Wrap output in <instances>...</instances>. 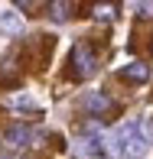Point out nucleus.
Masks as SVG:
<instances>
[{
    "mask_svg": "<svg viewBox=\"0 0 153 159\" xmlns=\"http://www.w3.org/2000/svg\"><path fill=\"white\" fill-rule=\"evenodd\" d=\"M72 71H75V78H91L94 75V55L85 42H78L72 49Z\"/></svg>",
    "mask_w": 153,
    "mask_h": 159,
    "instance_id": "f257e3e1",
    "label": "nucleus"
},
{
    "mask_svg": "<svg viewBox=\"0 0 153 159\" xmlns=\"http://www.w3.org/2000/svg\"><path fill=\"white\" fill-rule=\"evenodd\" d=\"M36 140H39V133H33L30 127H10V130H7V143L17 146V149L30 146V143H36Z\"/></svg>",
    "mask_w": 153,
    "mask_h": 159,
    "instance_id": "f03ea898",
    "label": "nucleus"
},
{
    "mask_svg": "<svg viewBox=\"0 0 153 159\" xmlns=\"http://www.w3.org/2000/svg\"><path fill=\"white\" fill-rule=\"evenodd\" d=\"M147 153H150V140L137 133L134 140L124 146V153H121V156H124V159H147Z\"/></svg>",
    "mask_w": 153,
    "mask_h": 159,
    "instance_id": "7ed1b4c3",
    "label": "nucleus"
},
{
    "mask_svg": "<svg viewBox=\"0 0 153 159\" xmlns=\"http://www.w3.org/2000/svg\"><path fill=\"white\" fill-rule=\"evenodd\" d=\"M111 107H114V101L108 98V94H101V91L85 94V111H91V114H108Z\"/></svg>",
    "mask_w": 153,
    "mask_h": 159,
    "instance_id": "20e7f679",
    "label": "nucleus"
},
{
    "mask_svg": "<svg viewBox=\"0 0 153 159\" xmlns=\"http://www.w3.org/2000/svg\"><path fill=\"white\" fill-rule=\"evenodd\" d=\"M121 75L127 78V81H147L150 78V65H143V62H127L121 68Z\"/></svg>",
    "mask_w": 153,
    "mask_h": 159,
    "instance_id": "39448f33",
    "label": "nucleus"
},
{
    "mask_svg": "<svg viewBox=\"0 0 153 159\" xmlns=\"http://www.w3.org/2000/svg\"><path fill=\"white\" fill-rule=\"evenodd\" d=\"M0 30L3 33H23V16H20V13H13V10H3L0 13Z\"/></svg>",
    "mask_w": 153,
    "mask_h": 159,
    "instance_id": "423d86ee",
    "label": "nucleus"
},
{
    "mask_svg": "<svg viewBox=\"0 0 153 159\" xmlns=\"http://www.w3.org/2000/svg\"><path fill=\"white\" fill-rule=\"evenodd\" d=\"M7 104H10V107H17V111H39V101H33L30 94H13Z\"/></svg>",
    "mask_w": 153,
    "mask_h": 159,
    "instance_id": "0eeeda50",
    "label": "nucleus"
},
{
    "mask_svg": "<svg viewBox=\"0 0 153 159\" xmlns=\"http://www.w3.org/2000/svg\"><path fill=\"white\" fill-rule=\"evenodd\" d=\"M117 16V7L114 3H98L94 7V20H114Z\"/></svg>",
    "mask_w": 153,
    "mask_h": 159,
    "instance_id": "6e6552de",
    "label": "nucleus"
},
{
    "mask_svg": "<svg viewBox=\"0 0 153 159\" xmlns=\"http://www.w3.org/2000/svg\"><path fill=\"white\" fill-rule=\"evenodd\" d=\"M69 10H72V7L65 3V0H55V3H49V13H52L55 20H69Z\"/></svg>",
    "mask_w": 153,
    "mask_h": 159,
    "instance_id": "1a4fd4ad",
    "label": "nucleus"
},
{
    "mask_svg": "<svg viewBox=\"0 0 153 159\" xmlns=\"http://www.w3.org/2000/svg\"><path fill=\"white\" fill-rule=\"evenodd\" d=\"M134 10H140V16H153V3H134Z\"/></svg>",
    "mask_w": 153,
    "mask_h": 159,
    "instance_id": "9d476101",
    "label": "nucleus"
}]
</instances>
